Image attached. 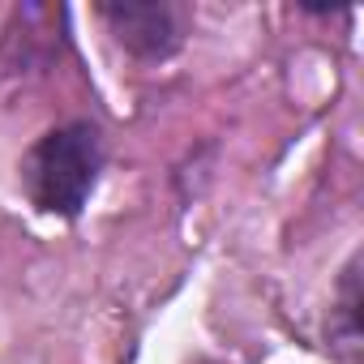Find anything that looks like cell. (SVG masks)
<instances>
[{
    "label": "cell",
    "instance_id": "2",
    "mask_svg": "<svg viewBox=\"0 0 364 364\" xmlns=\"http://www.w3.org/2000/svg\"><path fill=\"white\" fill-rule=\"evenodd\" d=\"M103 22L116 31V39L133 52V56H146V60H159V56H171L176 43H180V26H176V14L167 5H141V0H124V5H99Z\"/></svg>",
    "mask_w": 364,
    "mask_h": 364
},
{
    "label": "cell",
    "instance_id": "1",
    "mask_svg": "<svg viewBox=\"0 0 364 364\" xmlns=\"http://www.w3.org/2000/svg\"><path fill=\"white\" fill-rule=\"evenodd\" d=\"M99 167H103L99 129L86 120H73V124H60L48 137H39V146L22 163V180H26V193L39 210L60 215V219H77L86 198L95 193Z\"/></svg>",
    "mask_w": 364,
    "mask_h": 364
}]
</instances>
